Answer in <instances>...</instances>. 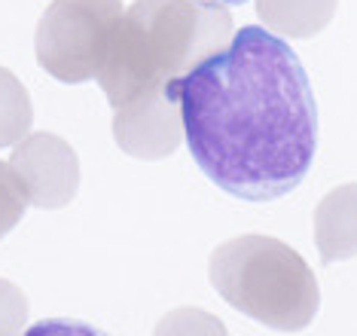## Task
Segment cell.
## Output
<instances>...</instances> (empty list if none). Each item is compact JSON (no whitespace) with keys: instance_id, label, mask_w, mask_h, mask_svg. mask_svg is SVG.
Masks as SVG:
<instances>
[{"instance_id":"8","label":"cell","mask_w":357,"mask_h":336,"mask_svg":"<svg viewBox=\"0 0 357 336\" xmlns=\"http://www.w3.org/2000/svg\"><path fill=\"white\" fill-rule=\"evenodd\" d=\"M257 15L272 34L308 40L321 34L336 15L339 0H254Z\"/></svg>"},{"instance_id":"4","label":"cell","mask_w":357,"mask_h":336,"mask_svg":"<svg viewBox=\"0 0 357 336\" xmlns=\"http://www.w3.org/2000/svg\"><path fill=\"white\" fill-rule=\"evenodd\" d=\"M123 13V0H52L37 24V64L68 86L95 80Z\"/></svg>"},{"instance_id":"14","label":"cell","mask_w":357,"mask_h":336,"mask_svg":"<svg viewBox=\"0 0 357 336\" xmlns=\"http://www.w3.org/2000/svg\"><path fill=\"white\" fill-rule=\"evenodd\" d=\"M211 3H220V6H241V3H248V0H211Z\"/></svg>"},{"instance_id":"13","label":"cell","mask_w":357,"mask_h":336,"mask_svg":"<svg viewBox=\"0 0 357 336\" xmlns=\"http://www.w3.org/2000/svg\"><path fill=\"white\" fill-rule=\"evenodd\" d=\"M22 336H110L101 327L86 324V321H64V318H46L37 321L34 327H28Z\"/></svg>"},{"instance_id":"9","label":"cell","mask_w":357,"mask_h":336,"mask_svg":"<svg viewBox=\"0 0 357 336\" xmlns=\"http://www.w3.org/2000/svg\"><path fill=\"white\" fill-rule=\"evenodd\" d=\"M34 122V104L28 89L13 71L0 68V147H13L28 138Z\"/></svg>"},{"instance_id":"2","label":"cell","mask_w":357,"mask_h":336,"mask_svg":"<svg viewBox=\"0 0 357 336\" xmlns=\"http://www.w3.org/2000/svg\"><path fill=\"white\" fill-rule=\"evenodd\" d=\"M229 6L211 0H135L104 49L98 86L119 110L186 77L232 40Z\"/></svg>"},{"instance_id":"1","label":"cell","mask_w":357,"mask_h":336,"mask_svg":"<svg viewBox=\"0 0 357 336\" xmlns=\"http://www.w3.org/2000/svg\"><path fill=\"white\" fill-rule=\"evenodd\" d=\"M165 92L181 101L183 141L217 190L272 202L305 180L318 153V104L287 40L238 28Z\"/></svg>"},{"instance_id":"5","label":"cell","mask_w":357,"mask_h":336,"mask_svg":"<svg viewBox=\"0 0 357 336\" xmlns=\"http://www.w3.org/2000/svg\"><path fill=\"white\" fill-rule=\"evenodd\" d=\"M10 168L34 208L59 211L77 199L79 159L74 147L59 135L34 132L22 138L10 156Z\"/></svg>"},{"instance_id":"12","label":"cell","mask_w":357,"mask_h":336,"mask_svg":"<svg viewBox=\"0 0 357 336\" xmlns=\"http://www.w3.org/2000/svg\"><path fill=\"white\" fill-rule=\"evenodd\" d=\"M28 330V297L19 284L0 278V336H22Z\"/></svg>"},{"instance_id":"7","label":"cell","mask_w":357,"mask_h":336,"mask_svg":"<svg viewBox=\"0 0 357 336\" xmlns=\"http://www.w3.org/2000/svg\"><path fill=\"white\" fill-rule=\"evenodd\" d=\"M314 248L324 266L357 257V184L336 187L318 202Z\"/></svg>"},{"instance_id":"6","label":"cell","mask_w":357,"mask_h":336,"mask_svg":"<svg viewBox=\"0 0 357 336\" xmlns=\"http://www.w3.org/2000/svg\"><path fill=\"white\" fill-rule=\"evenodd\" d=\"M113 141L126 156L135 159H168L181 147L183 119L181 101H174L165 89H150L137 101L113 110Z\"/></svg>"},{"instance_id":"10","label":"cell","mask_w":357,"mask_h":336,"mask_svg":"<svg viewBox=\"0 0 357 336\" xmlns=\"http://www.w3.org/2000/svg\"><path fill=\"white\" fill-rule=\"evenodd\" d=\"M153 336H229V330L217 315L196 306H183V309H172L162 318Z\"/></svg>"},{"instance_id":"11","label":"cell","mask_w":357,"mask_h":336,"mask_svg":"<svg viewBox=\"0 0 357 336\" xmlns=\"http://www.w3.org/2000/svg\"><path fill=\"white\" fill-rule=\"evenodd\" d=\"M25 208H28V199H25L19 177L13 175L10 162H0V239L10 235L22 224Z\"/></svg>"},{"instance_id":"3","label":"cell","mask_w":357,"mask_h":336,"mask_svg":"<svg viewBox=\"0 0 357 336\" xmlns=\"http://www.w3.org/2000/svg\"><path fill=\"white\" fill-rule=\"evenodd\" d=\"M208 278L232 309L269 330H305L321 309L314 272L290 244L272 235L223 242L211 254Z\"/></svg>"}]
</instances>
